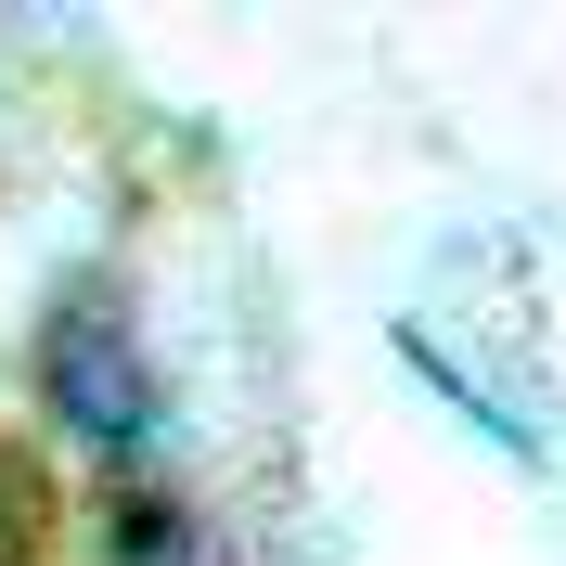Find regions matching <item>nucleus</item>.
Masks as SVG:
<instances>
[{
    "label": "nucleus",
    "mask_w": 566,
    "mask_h": 566,
    "mask_svg": "<svg viewBox=\"0 0 566 566\" xmlns=\"http://www.w3.org/2000/svg\"><path fill=\"white\" fill-rule=\"evenodd\" d=\"M27 399H39V424H52L91 476H155L180 399H168V374H155V348H142V310H129L116 271H65L52 283L39 348H27Z\"/></svg>",
    "instance_id": "obj_1"
},
{
    "label": "nucleus",
    "mask_w": 566,
    "mask_h": 566,
    "mask_svg": "<svg viewBox=\"0 0 566 566\" xmlns=\"http://www.w3.org/2000/svg\"><path fill=\"white\" fill-rule=\"evenodd\" d=\"M91 566H219L207 515H193V490H168V476H104V502H91Z\"/></svg>",
    "instance_id": "obj_2"
}]
</instances>
